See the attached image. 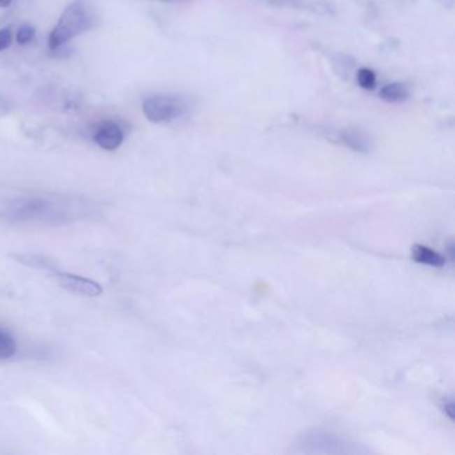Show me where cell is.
Wrapping results in <instances>:
<instances>
[{
	"mask_svg": "<svg viewBox=\"0 0 455 455\" xmlns=\"http://www.w3.org/2000/svg\"><path fill=\"white\" fill-rule=\"evenodd\" d=\"M35 38V29L29 24H24L16 32V42L19 44H29Z\"/></svg>",
	"mask_w": 455,
	"mask_h": 455,
	"instance_id": "7c38bea8",
	"label": "cell"
},
{
	"mask_svg": "<svg viewBox=\"0 0 455 455\" xmlns=\"http://www.w3.org/2000/svg\"><path fill=\"white\" fill-rule=\"evenodd\" d=\"M358 85L363 89H374L375 85H377V76L374 71L368 70V68H362L358 73Z\"/></svg>",
	"mask_w": 455,
	"mask_h": 455,
	"instance_id": "30bf717a",
	"label": "cell"
},
{
	"mask_svg": "<svg viewBox=\"0 0 455 455\" xmlns=\"http://www.w3.org/2000/svg\"><path fill=\"white\" fill-rule=\"evenodd\" d=\"M189 111V103L175 95H155L143 102V114L152 123H167Z\"/></svg>",
	"mask_w": 455,
	"mask_h": 455,
	"instance_id": "3957f363",
	"label": "cell"
},
{
	"mask_svg": "<svg viewBox=\"0 0 455 455\" xmlns=\"http://www.w3.org/2000/svg\"><path fill=\"white\" fill-rule=\"evenodd\" d=\"M22 263L29 264V266H34V267H41V268H54V264L47 263V259L42 257V255H24V257H20L17 258Z\"/></svg>",
	"mask_w": 455,
	"mask_h": 455,
	"instance_id": "8fae6325",
	"label": "cell"
},
{
	"mask_svg": "<svg viewBox=\"0 0 455 455\" xmlns=\"http://www.w3.org/2000/svg\"><path fill=\"white\" fill-rule=\"evenodd\" d=\"M99 212V205L58 195H17L0 202V219L14 224L64 226L92 219Z\"/></svg>",
	"mask_w": 455,
	"mask_h": 455,
	"instance_id": "6da1fadb",
	"label": "cell"
},
{
	"mask_svg": "<svg viewBox=\"0 0 455 455\" xmlns=\"http://www.w3.org/2000/svg\"><path fill=\"white\" fill-rule=\"evenodd\" d=\"M342 142L358 152H367L370 150V139L366 133L361 130L352 129L342 132Z\"/></svg>",
	"mask_w": 455,
	"mask_h": 455,
	"instance_id": "52a82bcc",
	"label": "cell"
},
{
	"mask_svg": "<svg viewBox=\"0 0 455 455\" xmlns=\"http://www.w3.org/2000/svg\"><path fill=\"white\" fill-rule=\"evenodd\" d=\"M123 139L124 135L122 129L114 122H103L94 132V142L107 151L119 148Z\"/></svg>",
	"mask_w": 455,
	"mask_h": 455,
	"instance_id": "5b68a950",
	"label": "cell"
},
{
	"mask_svg": "<svg viewBox=\"0 0 455 455\" xmlns=\"http://www.w3.org/2000/svg\"><path fill=\"white\" fill-rule=\"evenodd\" d=\"M55 278L59 286L70 293L83 296H99L103 294L102 286L92 279L83 278L70 273H55Z\"/></svg>",
	"mask_w": 455,
	"mask_h": 455,
	"instance_id": "277c9868",
	"label": "cell"
},
{
	"mask_svg": "<svg viewBox=\"0 0 455 455\" xmlns=\"http://www.w3.org/2000/svg\"><path fill=\"white\" fill-rule=\"evenodd\" d=\"M380 95L384 102L402 103L409 99L410 91L403 83H391L382 88Z\"/></svg>",
	"mask_w": 455,
	"mask_h": 455,
	"instance_id": "ba28073f",
	"label": "cell"
},
{
	"mask_svg": "<svg viewBox=\"0 0 455 455\" xmlns=\"http://www.w3.org/2000/svg\"><path fill=\"white\" fill-rule=\"evenodd\" d=\"M412 258L417 263L430 267H443L446 264V259L440 254L426 246H415L412 250Z\"/></svg>",
	"mask_w": 455,
	"mask_h": 455,
	"instance_id": "8992f818",
	"label": "cell"
},
{
	"mask_svg": "<svg viewBox=\"0 0 455 455\" xmlns=\"http://www.w3.org/2000/svg\"><path fill=\"white\" fill-rule=\"evenodd\" d=\"M95 24V14L91 6L85 0L71 3L59 17L58 24L54 27L48 38L50 48L57 50L63 44L68 43L73 38L92 29Z\"/></svg>",
	"mask_w": 455,
	"mask_h": 455,
	"instance_id": "7a4b0ae2",
	"label": "cell"
},
{
	"mask_svg": "<svg viewBox=\"0 0 455 455\" xmlns=\"http://www.w3.org/2000/svg\"><path fill=\"white\" fill-rule=\"evenodd\" d=\"M13 43V29H0V51H4Z\"/></svg>",
	"mask_w": 455,
	"mask_h": 455,
	"instance_id": "4fadbf2b",
	"label": "cell"
},
{
	"mask_svg": "<svg viewBox=\"0 0 455 455\" xmlns=\"http://www.w3.org/2000/svg\"><path fill=\"white\" fill-rule=\"evenodd\" d=\"M17 352V345L15 338L0 327V359H10Z\"/></svg>",
	"mask_w": 455,
	"mask_h": 455,
	"instance_id": "9c48e42d",
	"label": "cell"
},
{
	"mask_svg": "<svg viewBox=\"0 0 455 455\" xmlns=\"http://www.w3.org/2000/svg\"><path fill=\"white\" fill-rule=\"evenodd\" d=\"M13 3V0H0V7H8Z\"/></svg>",
	"mask_w": 455,
	"mask_h": 455,
	"instance_id": "5bb4252c",
	"label": "cell"
}]
</instances>
